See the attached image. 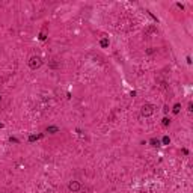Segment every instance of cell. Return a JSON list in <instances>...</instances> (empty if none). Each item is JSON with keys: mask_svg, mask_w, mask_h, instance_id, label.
<instances>
[{"mask_svg": "<svg viewBox=\"0 0 193 193\" xmlns=\"http://www.w3.org/2000/svg\"><path fill=\"white\" fill-rule=\"evenodd\" d=\"M42 63H44V60H42L41 56H32V57L29 59V66H30V69H38V68H41Z\"/></svg>", "mask_w": 193, "mask_h": 193, "instance_id": "cell-1", "label": "cell"}, {"mask_svg": "<svg viewBox=\"0 0 193 193\" xmlns=\"http://www.w3.org/2000/svg\"><path fill=\"white\" fill-rule=\"evenodd\" d=\"M152 113H154V106H152V104L146 103V104H143V106L140 107V115H142L143 118H149Z\"/></svg>", "mask_w": 193, "mask_h": 193, "instance_id": "cell-2", "label": "cell"}, {"mask_svg": "<svg viewBox=\"0 0 193 193\" xmlns=\"http://www.w3.org/2000/svg\"><path fill=\"white\" fill-rule=\"evenodd\" d=\"M80 189H82V184H80L79 181H69V183H68V190L72 192V193L80 192Z\"/></svg>", "mask_w": 193, "mask_h": 193, "instance_id": "cell-3", "label": "cell"}, {"mask_svg": "<svg viewBox=\"0 0 193 193\" xmlns=\"http://www.w3.org/2000/svg\"><path fill=\"white\" fill-rule=\"evenodd\" d=\"M47 133L56 134V133H59V128H57V127H47Z\"/></svg>", "mask_w": 193, "mask_h": 193, "instance_id": "cell-4", "label": "cell"}, {"mask_svg": "<svg viewBox=\"0 0 193 193\" xmlns=\"http://www.w3.org/2000/svg\"><path fill=\"white\" fill-rule=\"evenodd\" d=\"M109 44H110V42H109V39H107V38H103V39L100 41V45H101L103 48H106V47H109Z\"/></svg>", "mask_w": 193, "mask_h": 193, "instance_id": "cell-5", "label": "cell"}, {"mask_svg": "<svg viewBox=\"0 0 193 193\" xmlns=\"http://www.w3.org/2000/svg\"><path fill=\"white\" fill-rule=\"evenodd\" d=\"M180 109H181V104H180V103H177V104L174 106V109H172V112H174V113L177 115V113H180Z\"/></svg>", "mask_w": 193, "mask_h": 193, "instance_id": "cell-6", "label": "cell"}, {"mask_svg": "<svg viewBox=\"0 0 193 193\" xmlns=\"http://www.w3.org/2000/svg\"><path fill=\"white\" fill-rule=\"evenodd\" d=\"M149 143H151L152 146H160V140H157V139H151Z\"/></svg>", "mask_w": 193, "mask_h": 193, "instance_id": "cell-7", "label": "cell"}, {"mask_svg": "<svg viewBox=\"0 0 193 193\" xmlns=\"http://www.w3.org/2000/svg\"><path fill=\"white\" fill-rule=\"evenodd\" d=\"M39 137H41V134H39V136H30V137H29V142H35V140H38Z\"/></svg>", "mask_w": 193, "mask_h": 193, "instance_id": "cell-8", "label": "cell"}, {"mask_svg": "<svg viewBox=\"0 0 193 193\" xmlns=\"http://www.w3.org/2000/svg\"><path fill=\"white\" fill-rule=\"evenodd\" d=\"M162 121H163V122H162V124H163V125H165V127H168V125H169V124H171V121H169V119H168V118H163V119H162Z\"/></svg>", "mask_w": 193, "mask_h": 193, "instance_id": "cell-9", "label": "cell"}, {"mask_svg": "<svg viewBox=\"0 0 193 193\" xmlns=\"http://www.w3.org/2000/svg\"><path fill=\"white\" fill-rule=\"evenodd\" d=\"M163 143H165V145H169V143H171V139H169L168 136H165V137H163Z\"/></svg>", "mask_w": 193, "mask_h": 193, "instance_id": "cell-10", "label": "cell"}, {"mask_svg": "<svg viewBox=\"0 0 193 193\" xmlns=\"http://www.w3.org/2000/svg\"><path fill=\"white\" fill-rule=\"evenodd\" d=\"M187 110H189V112L193 110V104H192V103H189V109H187Z\"/></svg>", "mask_w": 193, "mask_h": 193, "instance_id": "cell-11", "label": "cell"}, {"mask_svg": "<svg viewBox=\"0 0 193 193\" xmlns=\"http://www.w3.org/2000/svg\"><path fill=\"white\" fill-rule=\"evenodd\" d=\"M39 39H41V41H44V39H45V35H44V33H41V36H39Z\"/></svg>", "mask_w": 193, "mask_h": 193, "instance_id": "cell-12", "label": "cell"}, {"mask_svg": "<svg viewBox=\"0 0 193 193\" xmlns=\"http://www.w3.org/2000/svg\"><path fill=\"white\" fill-rule=\"evenodd\" d=\"M0 128H3V124L2 122H0Z\"/></svg>", "mask_w": 193, "mask_h": 193, "instance_id": "cell-13", "label": "cell"}, {"mask_svg": "<svg viewBox=\"0 0 193 193\" xmlns=\"http://www.w3.org/2000/svg\"><path fill=\"white\" fill-rule=\"evenodd\" d=\"M0 101H2V95H0Z\"/></svg>", "mask_w": 193, "mask_h": 193, "instance_id": "cell-14", "label": "cell"}]
</instances>
